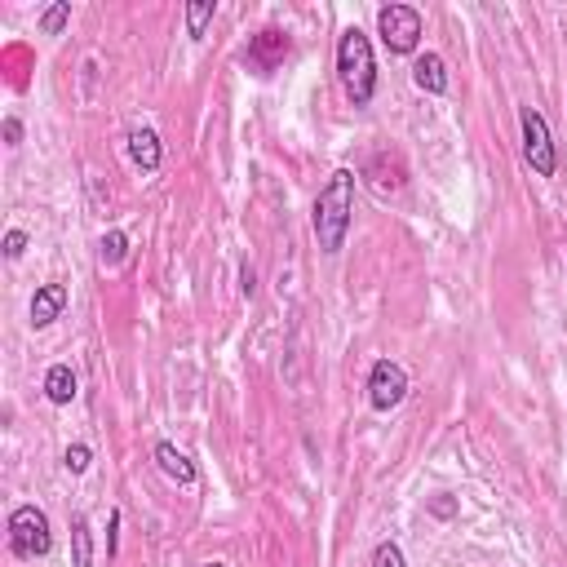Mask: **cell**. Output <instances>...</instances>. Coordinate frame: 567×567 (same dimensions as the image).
Listing matches in <instances>:
<instances>
[{
  "mask_svg": "<svg viewBox=\"0 0 567 567\" xmlns=\"http://www.w3.org/2000/svg\"><path fill=\"white\" fill-rule=\"evenodd\" d=\"M355 182L359 173L355 169H333L328 182L319 187L315 195V209H311V231H315V244L319 253L337 257L346 249V235H350V218H355Z\"/></svg>",
  "mask_w": 567,
  "mask_h": 567,
  "instance_id": "6da1fadb",
  "label": "cell"
},
{
  "mask_svg": "<svg viewBox=\"0 0 567 567\" xmlns=\"http://www.w3.org/2000/svg\"><path fill=\"white\" fill-rule=\"evenodd\" d=\"M337 80H342L350 107H368L377 98V58L364 27H346L337 40Z\"/></svg>",
  "mask_w": 567,
  "mask_h": 567,
  "instance_id": "7a4b0ae2",
  "label": "cell"
},
{
  "mask_svg": "<svg viewBox=\"0 0 567 567\" xmlns=\"http://www.w3.org/2000/svg\"><path fill=\"white\" fill-rule=\"evenodd\" d=\"M9 550H14V559H45L49 550H54V528H49V514L40 510V505L23 501L9 510Z\"/></svg>",
  "mask_w": 567,
  "mask_h": 567,
  "instance_id": "3957f363",
  "label": "cell"
},
{
  "mask_svg": "<svg viewBox=\"0 0 567 567\" xmlns=\"http://www.w3.org/2000/svg\"><path fill=\"white\" fill-rule=\"evenodd\" d=\"M519 133H523V160L536 178H554L559 173V147H554L550 120L536 107H519Z\"/></svg>",
  "mask_w": 567,
  "mask_h": 567,
  "instance_id": "277c9868",
  "label": "cell"
},
{
  "mask_svg": "<svg viewBox=\"0 0 567 567\" xmlns=\"http://www.w3.org/2000/svg\"><path fill=\"white\" fill-rule=\"evenodd\" d=\"M377 36H381V45H386L390 54H417V45H421V14L412 5L390 0V5L377 9Z\"/></svg>",
  "mask_w": 567,
  "mask_h": 567,
  "instance_id": "5b68a950",
  "label": "cell"
},
{
  "mask_svg": "<svg viewBox=\"0 0 567 567\" xmlns=\"http://www.w3.org/2000/svg\"><path fill=\"white\" fill-rule=\"evenodd\" d=\"M408 395V373L404 364H395V359H377L373 368H368V404L373 412H390L399 408Z\"/></svg>",
  "mask_w": 567,
  "mask_h": 567,
  "instance_id": "8992f818",
  "label": "cell"
},
{
  "mask_svg": "<svg viewBox=\"0 0 567 567\" xmlns=\"http://www.w3.org/2000/svg\"><path fill=\"white\" fill-rule=\"evenodd\" d=\"M284 54H288V36L284 32H275V27H266V32H257L249 40V67L257 71V76H271L275 67L284 63Z\"/></svg>",
  "mask_w": 567,
  "mask_h": 567,
  "instance_id": "52a82bcc",
  "label": "cell"
},
{
  "mask_svg": "<svg viewBox=\"0 0 567 567\" xmlns=\"http://www.w3.org/2000/svg\"><path fill=\"white\" fill-rule=\"evenodd\" d=\"M67 302H71L67 284H58V280L40 284L36 293H32V306H27V315H32V328H49L58 315L67 311Z\"/></svg>",
  "mask_w": 567,
  "mask_h": 567,
  "instance_id": "ba28073f",
  "label": "cell"
},
{
  "mask_svg": "<svg viewBox=\"0 0 567 567\" xmlns=\"http://www.w3.org/2000/svg\"><path fill=\"white\" fill-rule=\"evenodd\" d=\"M125 147H129V160H133V169H138V173H156L160 169L164 147H160V133L156 129L133 125L129 138H125Z\"/></svg>",
  "mask_w": 567,
  "mask_h": 567,
  "instance_id": "9c48e42d",
  "label": "cell"
},
{
  "mask_svg": "<svg viewBox=\"0 0 567 567\" xmlns=\"http://www.w3.org/2000/svg\"><path fill=\"white\" fill-rule=\"evenodd\" d=\"M151 457H156V466H160V474H164V479L182 483V488H191V483L200 479V474H195V461H191L187 452L178 448V443L160 439V443H156V452H151Z\"/></svg>",
  "mask_w": 567,
  "mask_h": 567,
  "instance_id": "30bf717a",
  "label": "cell"
},
{
  "mask_svg": "<svg viewBox=\"0 0 567 567\" xmlns=\"http://www.w3.org/2000/svg\"><path fill=\"white\" fill-rule=\"evenodd\" d=\"M412 85L421 89V94H448V63H443L439 54H417V63H412Z\"/></svg>",
  "mask_w": 567,
  "mask_h": 567,
  "instance_id": "8fae6325",
  "label": "cell"
},
{
  "mask_svg": "<svg viewBox=\"0 0 567 567\" xmlns=\"http://www.w3.org/2000/svg\"><path fill=\"white\" fill-rule=\"evenodd\" d=\"M80 395V381H76V373H71V364H54L45 373V399L54 408H67L71 399Z\"/></svg>",
  "mask_w": 567,
  "mask_h": 567,
  "instance_id": "7c38bea8",
  "label": "cell"
},
{
  "mask_svg": "<svg viewBox=\"0 0 567 567\" xmlns=\"http://www.w3.org/2000/svg\"><path fill=\"white\" fill-rule=\"evenodd\" d=\"M71 567H94V532L85 514L71 519Z\"/></svg>",
  "mask_w": 567,
  "mask_h": 567,
  "instance_id": "4fadbf2b",
  "label": "cell"
},
{
  "mask_svg": "<svg viewBox=\"0 0 567 567\" xmlns=\"http://www.w3.org/2000/svg\"><path fill=\"white\" fill-rule=\"evenodd\" d=\"M213 18H218V5H213V0H191V5H187V36L204 40Z\"/></svg>",
  "mask_w": 567,
  "mask_h": 567,
  "instance_id": "5bb4252c",
  "label": "cell"
},
{
  "mask_svg": "<svg viewBox=\"0 0 567 567\" xmlns=\"http://www.w3.org/2000/svg\"><path fill=\"white\" fill-rule=\"evenodd\" d=\"M71 23V5L67 0H54V5L40 9V36H58Z\"/></svg>",
  "mask_w": 567,
  "mask_h": 567,
  "instance_id": "9a60e30c",
  "label": "cell"
},
{
  "mask_svg": "<svg viewBox=\"0 0 567 567\" xmlns=\"http://www.w3.org/2000/svg\"><path fill=\"white\" fill-rule=\"evenodd\" d=\"M129 257V235L125 231H107L102 235V266H120Z\"/></svg>",
  "mask_w": 567,
  "mask_h": 567,
  "instance_id": "2e32d148",
  "label": "cell"
},
{
  "mask_svg": "<svg viewBox=\"0 0 567 567\" xmlns=\"http://www.w3.org/2000/svg\"><path fill=\"white\" fill-rule=\"evenodd\" d=\"M373 567H408V559H404V550H399L395 541H377V550H373Z\"/></svg>",
  "mask_w": 567,
  "mask_h": 567,
  "instance_id": "e0dca14e",
  "label": "cell"
},
{
  "mask_svg": "<svg viewBox=\"0 0 567 567\" xmlns=\"http://www.w3.org/2000/svg\"><path fill=\"white\" fill-rule=\"evenodd\" d=\"M0 253H5L9 262H18V257L27 253V231H23V226H9L5 240H0Z\"/></svg>",
  "mask_w": 567,
  "mask_h": 567,
  "instance_id": "ac0fdd59",
  "label": "cell"
},
{
  "mask_svg": "<svg viewBox=\"0 0 567 567\" xmlns=\"http://www.w3.org/2000/svg\"><path fill=\"white\" fill-rule=\"evenodd\" d=\"M89 461H94V452H89V443H71V448L63 452V466L71 474H85L89 470Z\"/></svg>",
  "mask_w": 567,
  "mask_h": 567,
  "instance_id": "d6986e66",
  "label": "cell"
},
{
  "mask_svg": "<svg viewBox=\"0 0 567 567\" xmlns=\"http://www.w3.org/2000/svg\"><path fill=\"white\" fill-rule=\"evenodd\" d=\"M430 514H435V519H457V501L439 492V497H430Z\"/></svg>",
  "mask_w": 567,
  "mask_h": 567,
  "instance_id": "ffe728a7",
  "label": "cell"
},
{
  "mask_svg": "<svg viewBox=\"0 0 567 567\" xmlns=\"http://www.w3.org/2000/svg\"><path fill=\"white\" fill-rule=\"evenodd\" d=\"M0 129H5V147H18V142H23V120L18 116H5V125Z\"/></svg>",
  "mask_w": 567,
  "mask_h": 567,
  "instance_id": "44dd1931",
  "label": "cell"
},
{
  "mask_svg": "<svg viewBox=\"0 0 567 567\" xmlns=\"http://www.w3.org/2000/svg\"><path fill=\"white\" fill-rule=\"evenodd\" d=\"M120 510H111V519H107V554L116 559V550H120Z\"/></svg>",
  "mask_w": 567,
  "mask_h": 567,
  "instance_id": "7402d4cb",
  "label": "cell"
},
{
  "mask_svg": "<svg viewBox=\"0 0 567 567\" xmlns=\"http://www.w3.org/2000/svg\"><path fill=\"white\" fill-rule=\"evenodd\" d=\"M240 293H244V297H253V293H257V271H253L249 262L240 266Z\"/></svg>",
  "mask_w": 567,
  "mask_h": 567,
  "instance_id": "603a6c76",
  "label": "cell"
},
{
  "mask_svg": "<svg viewBox=\"0 0 567 567\" xmlns=\"http://www.w3.org/2000/svg\"><path fill=\"white\" fill-rule=\"evenodd\" d=\"M204 567H226V563H204Z\"/></svg>",
  "mask_w": 567,
  "mask_h": 567,
  "instance_id": "cb8c5ba5",
  "label": "cell"
}]
</instances>
